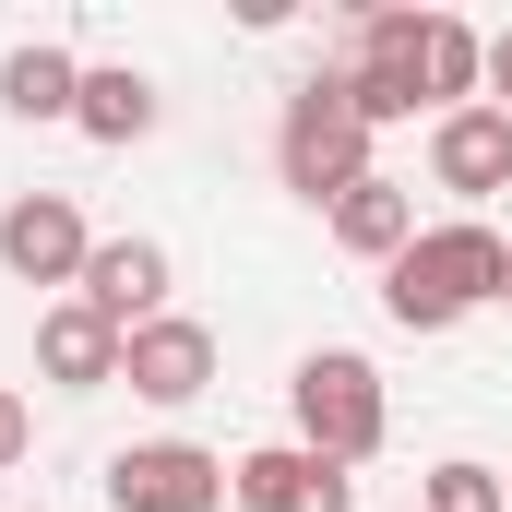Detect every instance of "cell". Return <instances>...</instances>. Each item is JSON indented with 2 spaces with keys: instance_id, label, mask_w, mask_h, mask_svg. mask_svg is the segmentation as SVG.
<instances>
[{
  "instance_id": "cell-1",
  "label": "cell",
  "mask_w": 512,
  "mask_h": 512,
  "mask_svg": "<svg viewBox=\"0 0 512 512\" xmlns=\"http://www.w3.org/2000/svg\"><path fill=\"white\" fill-rule=\"evenodd\" d=\"M501 286H512V239L477 227V215H441V227H417V239L382 262V310L405 334H453V322H477Z\"/></svg>"
},
{
  "instance_id": "cell-2",
  "label": "cell",
  "mask_w": 512,
  "mask_h": 512,
  "mask_svg": "<svg viewBox=\"0 0 512 512\" xmlns=\"http://www.w3.org/2000/svg\"><path fill=\"white\" fill-rule=\"evenodd\" d=\"M274 179H286L298 203H322V215H334L358 179H382V167H370V120L346 108V72H310V84L286 96V120H274Z\"/></svg>"
},
{
  "instance_id": "cell-3",
  "label": "cell",
  "mask_w": 512,
  "mask_h": 512,
  "mask_svg": "<svg viewBox=\"0 0 512 512\" xmlns=\"http://www.w3.org/2000/svg\"><path fill=\"white\" fill-rule=\"evenodd\" d=\"M286 405H298V441H310V453H334V465H370V453H382V429H393L382 370H370L358 346H310V358L286 370Z\"/></svg>"
},
{
  "instance_id": "cell-4",
  "label": "cell",
  "mask_w": 512,
  "mask_h": 512,
  "mask_svg": "<svg viewBox=\"0 0 512 512\" xmlns=\"http://www.w3.org/2000/svg\"><path fill=\"white\" fill-rule=\"evenodd\" d=\"M0 262H12V286H84V262H96V227H84V203L72 191H12L0 203Z\"/></svg>"
},
{
  "instance_id": "cell-5",
  "label": "cell",
  "mask_w": 512,
  "mask_h": 512,
  "mask_svg": "<svg viewBox=\"0 0 512 512\" xmlns=\"http://www.w3.org/2000/svg\"><path fill=\"white\" fill-rule=\"evenodd\" d=\"M108 501L120 512H227V453H203V441H120L108 453Z\"/></svg>"
},
{
  "instance_id": "cell-6",
  "label": "cell",
  "mask_w": 512,
  "mask_h": 512,
  "mask_svg": "<svg viewBox=\"0 0 512 512\" xmlns=\"http://www.w3.org/2000/svg\"><path fill=\"white\" fill-rule=\"evenodd\" d=\"M227 501L239 512H358V477L310 441H262V453L227 465Z\"/></svg>"
},
{
  "instance_id": "cell-7",
  "label": "cell",
  "mask_w": 512,
  "mask_h": 512,
  "mask_svg": "<svg viewBox=\"0 0 512 512\" xmlns=\"http://www.w3.org/2000/svg\"><path fill=\"white\" fill-rule=\"evenodd\" d=\"M346 108L370 131L417 120L429 96H417V12H358V60H346Z\"/></svg>"
},
{
  "instance_id": "cell-8",
  "label": "cell",
  "mask_w": 512,
  "mask_h": 512,
  "mask_svg": "<svg viewBox=\"0 0 512 512\" xmlns=\"http://www.w3.org/2000/svg\"><path fill=\"white\" fill-rule=\"evenodd\" d=\"M120 382L143 393V405H203V393H215V334H203L191 310L143 322V334H120Z\"/></svg>"
},
{
  "instance_id": "cell-9",
  "label": "cell",
  "mask_w": 512,
  "mask_h": 512,
  "mask_svg": "<svg viewBox=\"0 0 512 512\" xmlns=\"http://www.w3.org/2000/svg\"><path fill=\"white\" fill-rule=\"evenodd\" d=\"M167 286H179V262H167V239H96V262H84V310H108L120 334H143V322H167Z\"/></svg>"
},
{
  "instance_id": "cell-10",
  "label": "cell",
  "mask_w": 512,
  "mask_h": 512,
  "mask_svg": "<svg viewBox=\"0 0 512 512\" xmlns=\"http://www.w3.org/2000/svg\"><path fill=\"white\" fill-rule=\"evenodd\" d=\"M429 179L453 191V203H489L512 191V108H453V120H429Z\"/></svg>"
},
{
  "instance_id": "cell-11",
  "label": "cell",
  "mask_w": 512,
  "mask_h": 512,
  "mask_svg": "<svg viewBox=\"0 0 512 512\" xmlns=\"http://www.w3.org/2000/svg\"><path fill=\"white\" fill-rule=\"evenodd\" d=\"M36 370L60 393H108L120 382V322L84 310V298H48V310H36Z\"/></svg>"
},
{
  "instance_id": "cell-12",
  "label": "cell",
  "mask_w": 512,
  "mask_h": 512,
  "mask_svg": "<svg viewBox=\"0 0 512 512\" xmlns=\"http://www.w3.org/2000/svg\"><path fill=\"white\" fill-rule=\"evenodd\" d=\"M417 96H429L441 120L477 108V96H489V36L453 24V12H417Z\"/></svg>"
},
{
  "instance_id": "cell-13",
  "label": "cell",
  "mask_w": 512,
  "mask_h": 512,
  "mask_svg": "<svg viewBox=\"0 0 512 512\" xmlns=\"http://www.w3.org/2000/svg\"><path fill=\"white\" fill-rule=\"evenodd\" d=\"M155 108H167V96H155L143 60H84V108H72V131H84V143H143Z\"/></svg>"
},
{
  "instance_id": "cell-14",
  "label": "cell",
  "mask_w": 512,
  "mask_h": 512,
  "mask_svg": "<svg viewBox=\"0 0 512 512\" xmlns=\"http://www.w3.org/2000/svg\"><path fill=\"white\" fill-rule=\"evenodd\" d=\"M0 108H12L24 131L72 120V108H84V60H72V48H48V36H36V48H12V60H0Z\"/></svg>"
},
{
  "instance_id": "cell-15",
  "label": "cell",
  "mask_w": 512,
  "mask_h": 512,
  "mask_svg": "<svg viewBox=\"0 0 512 512\" xmlns=\"http://www.w3.org/2000/svg\"><path fill=\"white\" fill-rule=\"evenodd\" d=\"M417 239V191L405 179H358L346 203H334V251H358V262H393Z\"/></svg>"
},
{
  "instance_id": "cell-16",
  "label": "cell",
  "mask_w": 512,
  "mask_h": 512,
  "mask_svg": "<svg viewBox=\"0 0 512 512\" xmlns=\"http://www.w3.org/2000/svg\"><path fill=\"white\" fill-rule=\"evenodd\" d=\"M417 512H512V489L477 465V453H453V465H429V477H417Z\"/></svg>"
},
{
  "instance_id": "cell-17",
  "label": "cell",
  "mask_w": 512,
  "mask_h": 512,
  "mask_svg": "<svg viewBox=\"0 0 512 512\" xmlns=\"http://www.w3.org/2000/svg\"><path fill=\"white\" fill-rule=\"evenodd\" d=\"M24 453H36V405H24V393L0 382V477H12V465H24Z\"/></svg>"
},
{
  "instance_id": "cell-18",
  "label": "cell",
  "mask_w": 512,
  "mask_h": 512,
  "mask_svg": "<svg viewBox=\"0 0 512 512\" xmlns=\"http://www.w3.org/2000/svg\"><path fill=\"white\" fill-rule=\"evenodd\" d=\"M489 108H512V24L489 36Z\"/></svg>"
},
{
  "instance_id": "cell-19",
  "label": "cell",
  "mask_w": 512,
  "mask_h": 512,
  "mask_svg": "<svg viewBox=\"0 0 512 512\" xmlns=\"http://www.w3.org/2000/svg\"><path fill=\"white\" fill-rule=\"evenodd\" d=\"M501 298H512V286H501Z\"/></svg>"
}]
</instances>
